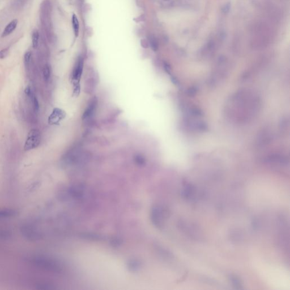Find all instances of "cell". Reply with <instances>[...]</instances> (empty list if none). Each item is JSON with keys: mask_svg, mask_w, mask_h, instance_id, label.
<instances>
[{"mask_svg": "<svg viewBox=\"0 0 290 290\" xmlns=\"http://www.w3.org/2000/svg\"><path fill=\"white\" fill-rule=\"evenodd\" d=\"M41 134L38 129H32L27 135L24 146V151H29L38 147L40 142Z\"/></svg>", "mask_w": 290, "mask_h": 290, "instance_id": "1", "label": "cell"}, {"mask_svg": "<svg viewBox=\"0 0 290 290\" xmlns=\"http://www.w3.org/2000/svg\"><path fill=\"white\" fill-rule=\"evenodd\" d=\"M168 211L163 207L156 206L154 207L151 214L153 223L158 227H162L166 218L168 217Z\"/></svg>", "mask_w": 290, "mask_h": 290, "instance_id": "2", "label": "cell"}, {"mask_svg": "<svg viewBox=\"0 0 290 290\" xmlns=\"http://www.w3.org/2000/svg\"><path fill=\"white\" fill-rule=\"evenodd\" d=\"M180 227L182 231L191 238L195 240H200L201 239V231L196 225L191 223H190L186 222H184L181 223Z\"/></svg>", "mask_w": 290, "mask_h": 290, "instance_id": "3", "label": "cell"}, {"mask_svg": "<svg viewBox=\"0 0 290 290\" xmlns=\"http://www.w3.org/2000/svg\"><path fill=\"white\" fill-rule=\"evenodd\" d=\"M197 190L194 185L189 183H186L184 186V188L182 190V196L187 200H194L197 197Z\"/></svg>", "mask_w": 290, "mask_h": 290, "instance_id": "4", "label": "cell"}, {"mask_svg": "<svg viewBox=\"0 0 290 290\" xmlns=\"http://www.w3.org/2000/svg\"><path fill=\"white\" fill-rule=\"evenodd\" d=\"M83 67V60L81 57H79L75 64L74 69L73 70V77L74 79L78 80L80 78L82 73Z\"/></svg>", "mask_w": 290, "mask_h": 290, "instance_id": "5", "label": "cell"}, {"mask_svg": "<svg viewBox=\"0 0 290 290\" xmlns=\"http://www.w3.org/2000/svg\"><path fill=\"white\" fill-rule=\"evenodd\" d=\"M18 24V20H14L10 22V23L8 24L4 29V31L2 32V37H5L11 34L13 31L16 30V27L17 26Z\"/></svg>", "mask_w": 290, "mask_h": 290, "instance_id": "6", "label": "cell"}, {"mask_svg": "<svg viewBox=\"0 0 290 290\" xmlns=\"http://www.w3.org/2000/svg\"><path fill=\"white\" fill-rule=\"evenodd\" d=\"M229 281L232 283L233 286L236 289L241 290L243 288V284L241 280L239 277L236 276L235 275H230L229 277Z\"/></svg>", "mask_w": 290, "mask_h": 290, "instance_id": "7", "label": "cell"}, {"mask_svg": "<svg viewBox=\"0 0 290 290\" xmlns=\"http://www.w3.org/2000/svg\"><path fill=\"white\" fill-rule=\"evenodd\" d=\"M97 101L95 99H93V101H91V103L89 105L88 107L86 109L85 112H84L83 115V119H86L90 116H91L93 112H94L96 106H97Z\"/></svg>", "mask_w": 290, "mask_h": 290, "instance_id": "8", "label": "cell"}, {"mask_svg": "<svg viewBox=\"0 0 290 290\" xmlns=\"http://www.w3.org/2000/svg\"><path fill=\"white\" fill-rule=\"evenodd\" d=\"M62 112L58 109H55L49 118L50 124H55L58 121V119L62 116Z\"/></svg>", "mask_w": 290, "mask_h": 290, "instance_id": "9", "label": "cell"}, {"mask_svg": "<svg viewBox=\"0 0 290 290\" xmlns=\"http://www.w3.org/2000/svg\"><path fill=\"white\" fill-rule=\"evenodd\" d=\"M72 25L74 35L76 37H78L79 33V23L77 17L75 14H73L72 17Z\"/></svg>", "mask_w": 290, "mask_h": 290, "instance_id": "10", "label": "cell"}, {"mask_svg": "<svg viewBox=\"0 0 290 290\" xmlns=\"http://www.w3.org/2000/svg\"><path fill=\"white\" fill-rule=\"evenodd\" d=\"M39 31L37 30H35L33 31L32 34V46L34 49L37 48L39 44Z\"/></svg>", "mask_w": 290, "mask_h": 290, "instance_id": "11", "label": "cell"}, {"mask_svg": "<svg viewBox=\"0 0 290 290\" xmlns=\"http://www.w3.org/2000/svg\"><path fill=\"white\" fill-rule=\"evenodd\" d=\"M149 44L151 47V49L154 51H156L158 49V43L154 36H151L149 38Z\"/></svg>", "mask_w": 290, "mask_h": 290, "instance_id": "12", "label": "cell"}, {"mask_svg": "<svg viewBox=\"0 0 290 290\" xmlns=\"http://www.w3.org/2000/svg\"><path fill=\"white\" fill-rule=\"evenodd\" d=\"M50 66L48 65H46L43 68V77L46 81H48L50 77Z\"/></svg>", "mask_w": 290, "mask_h": 290, "instance_id": "13", "label": "cell"}, {"mask_svg": "<svg viewBox=\"0 0 290 290\" xmlns=\"http://www.w3.org/2000/svg\"><path fill=\"white\" fill-rule=\"evenodd\" d=\"M31 56H32V53H31V52H30V51L27 52L24 54V60L25 64H26L27 65H28L30 64V62Z\"/></svg>", "mask_w": 290, "mask_h": 290, "instance_id": "14", "label": "cell"}, {"mask_svg": "<svg viewBox=\"0 0 290 290\" xmlns=\"http://www.w3.org/2000/svg\"><path fill=\"white\" fill-rule=\"evenodd\" d=\"M32 97V101H33L34 110H35V112H38L39 111V102L38 101V99L34 95H33Z\"/></svg>", "mask_w": 290, "mask_h": 290, "instance_id": "15", "label": "cell"}, {"mask_svg": "<svg viewBox=\"0 0 290 290\" xmlns=\"http://www.w3.org/2000/svg\"><path fill=\"white\" fill-rule=\"evenodd\" d=\"M9 49L5 48L0 51V59H4L7 57L9 54Z\"/></svg>", "mask_w": 290, "mask_h": 290, "instance_id": "16", "label": "cell"}, {"mask_svg": "<svg viewBox=\"0 0 290 290\" xmlns=\"http://www.w3.org/2000/svg\"><path fill=\"white\" fill-rule=\"evenodd\" d=\"M135 162L139 164H143L145 162V160L142 156L138 155L135 157Z\"/></svg>", "mask_w": 290, "mask_h": 290, "instance_id": "17", "label": "cell"}, {"mask_svg": "<svg viewBox=\"0 0 290 290\" xmlns=\"http://www.w3.org/2000/svg\"><path fill=\"white\" fill-rule=\"evenodd\" d=\"M230 9H231V4L230 3H227L224 5L223 8H222V12L224 14H227L228 12H229Z\"/></svg>", "mask_w": 290, "mask_h": 290, "instance_id": "18", "label": "cell"}, {"mask_svg": "<svg viewBox=\"0 0 290 290\" xmlns=\"http://www.w3.org/2000/svg\"><path fill=\"white\" fill-rule=\"evenodd\" d=\"M26 0H14V6H17V8L18 7H20V6H22V5L25 3Z\"/></svg>", "mask_w": 290, "mask_h": 290, "instance_id": "19", "label": "cell"}, {"mask_svg": "<svg viewBox=\"0 0 290 290\" xmlns=\"http://www.w3.org/2000/svg\"><path fill=\"white\" fill-rule=\"evenodd\" d=\"M24 93L28 97H32L33 96V95L32 94V92H31V88L29 86L26 87V88L25 89V90H24Z\"/></svg>", "mask_w": 290, "mask_h": 290, "instance_id": "20", "label": "cell"}]
</instances>
